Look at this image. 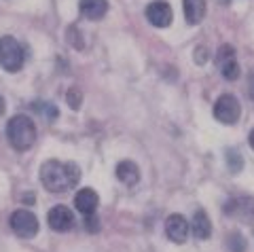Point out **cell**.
I'll list each match as a JSON object with an SVG mask.
<instances>
[{
    "mask_svg": "<svg viewBox=\"0 0 254 252\" xmlns=\"http://www.w3.org/2000/svg\"><path fill=\"white\" fill-rule=\"evenodd\" d=\"M78 180H81V170L72 161L64 163L58 159H49L41 168V183L51 193H66L78 185Z\"/></svg>",
    "mask_w": 254,
    "mask_h": 252,
    "instance_id": "obj_1",
    "label": "cell"
},
{
    "mask_svg": "<svg viewBox=\"0 0 254 252\" xmlns=\"http://www.w3.org/2000/svg\"><path fill=\"white\" fill-rule=\"evenodd\" d=\"M6 138L15 151H28L36 140V125L26 115H15L6 123Z\"/></svg>",
    "mask_w": 254,
    "mask_h": 252,
    "instance_id": "obj_2",
    "label": "cell"
},
{
    "mask_svg": "<svg viewBox=\"0 0 254 252\" xmlns=\"http://www.w3.org/2000/svg\"><path fill=\"white\" fill-rule=\"evenodd\" d=\"M23 60H26L23 47L15 41L13 36L0 38V66H2L6 72H17V70H21Z\"/></svg>",
    "mask_w": 254,
    "mask_h": 252,
    "instance_id": "obj_3",
    "label": "cell"
},
{
    "mask_svg": "<svg viewBox=\"0 0 254 252\" xmlns=\"http://www.w3.org/2000/svg\"><path fill=\"white\" fill-rule=\"evenodd\" d=\"M240 117H242V104L231 93H222L214 102V119L220 121L222 125H235L240 121Z\"/></svg>",
    "mask_w": 254,
    "mask_h": 252,
    "instance_id": "obj_4",
    "label": "cell"
},
{
    "mask_svg": "<svg viewBox=\"0 0 254 252\" xmlns=\"http://www.w3.org/2000/svg\"><path fill=\"white\" fill-rule=\"evenodd\" d=\"M9 223H11L13 233L23 240H30L38 233V218L30 210H15L9 218Z\"/></svg>",
    "mask_w": 254,
    "mask_h": 252,
    "instance_id": "obj_5",
    "label": "cell"
},
{
    "mask_svg": "<svg viewBox=\"0 0 254 252\" xmlns=\"http://www.w3.org/2000/svg\"><path fill=\"white\" fill-rule=\"evenodd\" d=\"M216 64L227 81H235V78L240 76V64H237V60H235V51L231 45H222L218 49Z\"/></svg>",
    "mask_w": 254,
    "mask_h": 252,
    "instance_id": "obj_6",
    "label": "cell"
},
{
    "mask_svg": "<svg viewBox=\"0 0 254 252\" xmlns=\"http://www.w3.org/2000/svg\"><path fill=\"white\" fill-rule=\"evenodd\" d=\"M146 19H148V23H153L155 28H168L174 19L172 6L165 2V0H155V2H150L146 6Z\"/></svg>",
    "mask_w": 254,
    "mask_h": 252,
    "instance_id": "obj_7",
    "label": "cell"
},
{
    "mask_svg": "<svg viewBox=\"0 0 254 252\" xmlns=\"http://www.w3.org/2000/svg\"><path fill=\"white\" fill-rule=\"evenodd\" d=\"M189 231H190V225L182 214H170L165 218V235L174 244H185L189 238Z\"/></svg>",
    "mask_w": 254,
    "mask_h": 252,
    "instance_id": "obj_8",
    "label": "cell"
},
{
    "mask_svg": "<svg viewBox=\"0 0 254 252\" xmlns=\"http://www.w3.org/2000/svg\"><path fill=\"white\" fill-rule=\"evenodd\" d=\"M47 223L53 231H70L74 227V214L72 210H68L66 206H55L49 210V214H47Z\"/></svg>",
    "mask_w": 254,
    "mask_h": 252,
    "instance_id": "obj_9",
    "label": "cell"
},
{
    "mask_svg": "<svg viewBox=\"0 0 254 252\" xmlns=\"http://www.w3.org/2000/svg\"><path fill=\"white\" fill-rule=\"evenodd\" d=\"M98 203H100V197L98 193L93 191V189H81L76 195H74V206L76 210L81 212L83 216L87 214H95V210H98Z\"/></svg>",
    "mask_w": 254,
    "mask_h": 252,
    "instance_id": "obj_10",
    "label": "cell"
},
{
    "mask_svg": "<svg viewBox=\"0 0 254 252\" xmlns=\"http://www.w3.org/2000/svg\"><path fill=\"white\" fill-rule=\"evenodd\" d=\"M78 11L85 19L98 21L108 13V0H81L78 2Z\"/></svg>",
    "mask_w": 254,
    "mask_h": 252,
    "instance_id": "obj_11",
    "label": "cell"
},
{
    "mask_svg": "<svg viewBox=\"0 0 254 252\" xmlns=\"http://www.w3.org/2000/svg\"><path fill=\"white\" fill-rule=\"evenodd\" d=\"M182 9H185V19L190 26L201 23L205 17V0H182Z\"/></svg>",
    "mask_w": 254,
    "mask_h": 252,
    "instance_id": "obj_12",
    "label": "cell"
},
{
    "mask_svg": "<svg viewBox=\"0 0 254 252\" xmlns=\"http://www.w3.org/2000/svg\"><path fill=\"white\" fill-rule=\"evenodd\" d=\"M117 178L125 187H133L140 183V168L133 161H121L117 165Z\"/></svg>",
    "mask_w": 254,
    "mask_h": 252,
    "instance_id": "obj_13",
    "label": "cell"
},
{
    "mask_svg": "<svg viewBox=\"0 0 254 252\" xmlns=\"http://www.w3.org/2000/svg\"><path fill=\"white\" fill-rule=\"evenodd\" d=\"M193 233L197 240H208L212 235V223H210V216L205 214L203 210H197L195 216H193Z\"/></svg>",
    "mask_w": 254,
    "mask_h": 252,
    "instance_id": "obj_14",
    "label": "cell"
},
{
    "mask_svg": "<svg viewBox=\"0 0 254 252\" xmlns=\"http://www.w3.org/2000/svg\"><path fill=\"white\" fill-rule=\"evenodd\" d=\"M32 110L38 115H43L47 121H55L60 117V110L55 104H51V102H45V100H36L34 104H32Z\"/></svg>",
    "mask_w": 254,
    "mask_h": 252,
    "instance_id": "obj_15",
    "label": "cell"
},
{
    "mask_svg": "<svg viewBox=\"0 0 254 252\" xmlns=\"http://www.w3.org/2000/svg\"><path fill=\"white\" fill-rule=\"evenodd\" d=\"M227 246H229V252H246L248 244H246V238L242 233H231L227 238Z\"/></svg>",
    "mask_w": 254,
    "mask_h": 252,
    "instance_id": "obj_16",
    "label": "cell"
},
{
    "mask_svg": "<svg viewBox=\"0 0 254 252\" xmlns=\"http://www.w3.org/2000/svg\"><path fill=\"white\" fill-rule=\"evenodd\" d=\"M227 165L233 174H237V172H242V168H244V157L237 151H233V148H229L227 151Z\"/></svg>",
    "mask_w": 254,
    "mask_h": 252,
    "instance_id": "obj_17",
    "label": "cell"
},
{
    "mask_svg": "<svg viewBox=\"0 0 254 252\" xmlns=\"http://www.w3.org/2000/svg\"><path fill=\"white\" fill-rule=\"evenodd\" d=\"M66 100H68L70 108H72V110H78V108H81V102H83V93L78 91L76 87H72V89L66 93Z\"/></svg>",
    "mask_w": 254,
    "mask_h": 252,
    "instance_id": "obj_18",
    "label": "cell"
},
{
    "mask_svg": "<svg viewBox=\"0 0 254 252\" xmlns=\"http://www.w3.org/2000/svg\"><path fill=\"white\" fill-rule=\"evenodd\" d=\"M85 227H87V231H98L100 229L98 216H95V214H87L85 216Z\"/></svg>",
    "mask_w": 254,
    "mask_h": 252,
    "instance_id": "obj_19",
    "label": "cell"
},
{
    "mask_svg": "<svg viewBox=\"0 0 254 252\" xmlns=\"http://www.w3.org/2000/svg\"><path fill=\"white\" fill-rule=\"evenodd\" d=\"M195 62L197 64H205V62H208V49H205V47H197L195 49Z\"/></svg>",
    "mask_w": 254,
    "mask_h": 252,
    "instance_id": "obj_20",
    "label": "cell"
},
{
    "mask_svg": "<svg viewBox=\"0 0 254 252\" xmlns=\"http://www.w3.org/2000/svg\"><path fill=\"white\" fill-rule=\"evenodd\" d=\"M248 144L254 148V127L250 129V133H248Z\"/></svg>",
    "mask_w": 254,
    "mask_h": 252,
    "instance_id": "obj_21",
    "label": "cell"
},
{
    "mask_svg": "<svg viewBox=\"0 0 254 252\" xmlns=\"http://www.w3.org/2000/svg\"><path fill=\"white\" fill-rule=\"evenodd\" d=\"M250 96L254 98V74L250 76Z\"/></svg>",
    "mask_w": 254,
    "mask_h": 252,
    "instance_id": "obj_22",
    "label": "cell"
},
{
    "mask_svg": "<svg viewBox=\"0 0 254 252\" xmlns=\"http://www.w3.org/2000/svg\"><path fill=\"white\" fill-rule=\"evenodd\" d=\"M0 115H4V98L0 96Z\"/></svg>",
    "mask_w": 254,
    "mask_h": 252,
    "instance_id": "obj_23",
    "label": "cell"
}]
</instances>
